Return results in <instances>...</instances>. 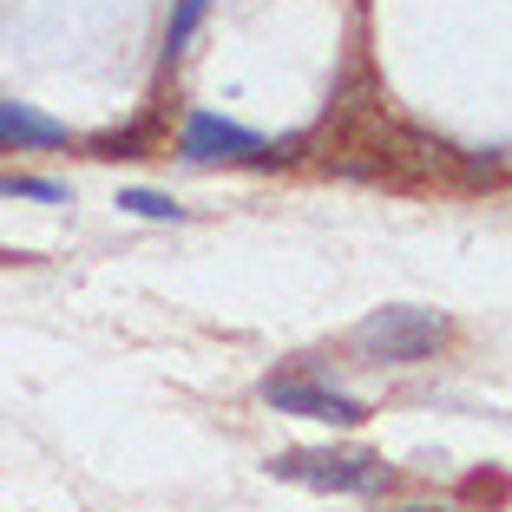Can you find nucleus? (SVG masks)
<instances>
[{"mask_svg": "<svg viewBox=\"0 0 512 512\" xmlns=\"http://www.w3.org/2000/svg\"><path fill=\"white\" fill-rule=\"evenodd\" d=\"M302 151V138H263V132H250V125H237V119H224V112H184V125H178V158L184 165H283V158H296Z\"/></svg>", "mask_w": 512, "mask_h": 512, "instance_id": "obj_1", "label": "nucleus"}, {"mask_svg": "<svg viewBox=\"0 0 512 512\" xmlns=\"http://www.w3.org/2000/svg\"><path fill=\"white\" fill-rule=\"evenodd\" d=\"M453 342V322L434 316V309H375V316L355 329V348L375 355V368H414V362H434L440 348Z\"/></svg>", "mask_w": 512, "mask_h": 512, "instance_id": "obj_2", "label": "nucleus"}, {"mask_svg": "<svg viewBox=\"0 0 512 512\" xmlns=\"http://www.w3.org/2000/svg\"><path fill=\"white\" fill-rule=\"evenodd\" d=\"M276 480H296V486H316V493H388L394 467L381 453H329V447H296V453H276L270 460Z\"/></svg>", "mask_w": 512, "mask_h": 512, "instance_id": "obj_3", "label": "nucleus"}, {"mask_svg": "<svg viewBox=\"0 0 512 512\" xmlns=\"http://www.w3.org/2000/svg\"><path fill=\"white\" fill-rule=\"evenodd\" d=\"M263 401L276 407V414H296V421H329V427H362L368 421V407L355 401V394H342V388H329L322 375H270L263 381Z\"/></svg>", "mask_w": 512, "mask_h": 512, "instance_id": "obj_4", "label": "nucleus"}, {"mask_svg": "<svg viewBox=\"0 0 512 512\" xmlns=\"http://www.w3.org/2000/svg\"><path fill=\"white\" fill-rule=\"evenodd\" d=\"M60 145H73L66 119H46L20 99H0V151H60Z\"/></svg>", "mask_w": 512, "mask_h": 512, "instance_id": "obj_5", "label": "nucleus"}, {"mask_svg": "<svg viewBox=\"0 0 512 512\" xmlns=\"http://www.w3.org/2000/svg\"><path fill=\"white\" fill-rule=\"evenodd\" d=\"M204 14H211V0H178V7H171V20H165V60H178L184 46L197 40Z\"/></svg>", "mask_w": 512, "mask_h": 512, "instance_id": "obj_6", "label": "nucleus"}, {"mask_svg": "<svg viewBox=\"0 0 512 512\" xmlns=\"http://www.w3.org/2000/svg\"><path fill=\"white\" fill-rule=\"evenodd\" d=\"M119 211L132 217H151V224H184V204L165 191H119Z\"/></svg>", "mask_w": 512, "mask_h": 512, "instance_id": "obj_7", "label": "nucleus"}, {"mask_svg": "<svg viewBox=\"0 0 512 512\" xmlns=\"http://www.w3.org/2000/svg\"><path fill=\"white\" fill-rule=\"evenodd\" d=\"M0 197H27V204H66L53 178H27V171H0Z\"/></svg>", "mask_w": 512, "mask_h": 512, "instance_id": "obj_8", "label": "nucleus"}, {"mask_svg": "<svg viewBox=\"0 0 512 512\" xmlns=\"http://www.w3.org/2000/svg\"><path fill=\"white\" fill-rule=\"evenodd\" d=\"M151 132H158V125H125V132H106V138H92V151H99V158H145V151L138 145H151Z\"/></svg>", "mask_w": 512, "mask_h": 512, "instance_id": "obj_9", "label": "nucleus"}, {"mask_svg": "<svg viewBox=\"0 0 512 512\" xmlns=\"http://www.w3.org/2000/svg\"><path fill=\"white\" fill-rule=\"evenodd\" d=\"M401 512H453V506H401Z\"/></svg>", "mask_w": 512, "mask_h": 512, "instance_id": "obj_10", "label": "nucleus"}]
</instances>
